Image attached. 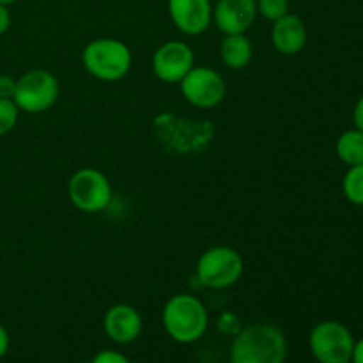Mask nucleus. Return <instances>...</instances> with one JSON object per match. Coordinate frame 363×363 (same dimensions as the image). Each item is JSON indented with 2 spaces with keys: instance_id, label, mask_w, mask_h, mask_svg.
Segmentation results:
<instances>
[{
  "instance_id": "nucleus-1",
  "label": "nucleus",
  "mask_w": 363,
  "mask_h": 363,
  "mask_svg": "<svg viewBox=\"0 0 363 363\" xmlns=\"http://www.w3.org/2000/svg\"><path fill=\"white\" fill-rule=\"evenodd\" d=\"M229 358L230 363H286V335L269 323L248 325L234 335Z\"/></svg>"
},
{
  "instance_id": "nucleus-2",
  "label": "nucleus",
  "mask_w": 363,
  "mask_h": 363,
  "mask_svg": "<svg viewBox=\"0 0 363 363\" xmlns=\"http://www.w3.org/2000/svg\"><path fill=\"white\" fill-rule=\"evenodd\" d=\"M162 321L170 339L179 344H191L206 333L209 315L197 296L176 294L163 307Z\"/></svg>"
},
{
  "instance_id": "nucleus-3",
  "label": "nucleus",
  "mask_w": 363,
  "mask_h": 363,
  "mask_svg": "<svg viewBox=\"0 0 363 363\" xmlns=\"http://www.w3.org/2000/svg\"><path fill=\"white\" fill-rule=\"evenodd\" d=\"M131 60L130 48L123 41L112 38L94 39L82 53L85 69L103 82H117L126 77Z\"/></svg>"
},
{
  "instance_id": "nucleus-4",
  "label": "nucleus",
  "mask_w": 363,
  "mask_h": 363,
  "mask_svg": "<svg viewBox=\"0 0 363 363\" xmlns=\"http://www.w3.org/2000/svg\"><path fill=\"white\" fill-rule=\"evenodd\" d=\"M155 131L165 147L174 149L181 155L202 151L211 142L215 133L211 123L179 119L174 113L160 116L155 121Z\"/></svg>"
},
{
  "instance_id": "nucleus-5",
  "label": "nucleus",
  "mask_w": 363,
  "mask_h": 363,
  "mask_svg": "<svg viewBox=\"0 0 363 363\" xmlns=\"http://www.w3.org/2000/svg\"><path fill=\"white\" fill-rule=\"evenodd\" d=\"M243 259L230 247H213L199 257L197 279L209 289H227L243 277Z\"/></svg>"
},
{
  "instance_id": "nucleus-6",
  "label": "nucleus",
  "mask_w": 363,
  "mask_h": 363,
  "mask_svg": "<svg viewBox=\"0 0 363 363\" xmlns=\"http://www.w3.org/2000/svg\"><path fill=\"white\" fill-rule=\"evenodd\" d=\"M59 82L46 69H30L16 80L13 101L27 113H43L55 105L59 98Z\"/></svg>"
},
{
  "instance_id": "nucleus-7",
  "label": "nucleus",
  "mask_w": 363,
  "mask_h": 363,
  "mask_svg": "<svg viewBox=\"0 0 363 363\" xmlns=\"http://www.w3.org/2000/svg\"><path fill=\"white\" fill-rule=\"evenodd\" d=\"M67 195L77 209L84 213L105 211L112 202L108 177L99 170L85 167L77 170L67 183Z\"/></svg>"
},
{
  "instance_id": "nucleus-8",
  "label": "nucleus",
  "mask_w": 363,
  "mask_h": 363,
  "mask_svg": "<svg viewBox=\"0 0 363 363\" xmlns=\"http://www.w3.org/2000/svg\"><path fill=\"white\" fill-rule=\"evenodd\" d=\"M308 346L319 363H350L354 339L339 321H323L312 328Z\"/></svg>"
},
{
  "instance_id": "nucleus-9",
  "label": "nucleus",
  "mask_w": 363,
  "mask_h": 363,
  "mask_svg": "<svg viewBox=\"0 0 363 363\" xmlns=\"http://www.w3.org/2000/svg\"><path fill=\"white\" fill-rule=\"evenodd\" d=\"M179 84L184 99L197 108L218 106L227 94V85L222 74L206 66L191 67Z\"/></svg>"
},
{
  "instance_id": "nucleus-10",
  "label": "nucleus",
  "mask_w": 363,
  "mask_h": 363,
  "mask_svg": "<svg viewBox=\"0 0 363 363\" xmlns=\"http://www.w3.org/2000/svg\"><path fill=\"white\" fill-rule=\"evenodd\" d=\"M194 66V50L183 41L165 43L152 55V71L165 84H179Z\"/></svg>"
},
{
  "instance_id": "nucleus-11",
  "label": "nucleus",
  "mask_w": 363,
  "mask_h": 363,
  "mask_svg": "<svg viewBox=\"0 0 363 363\" xmlns=\"http://www.w3.org/2000/svg\"><path fill=\"white\" fill-rule=\"evenodd\" d=\"M257 16V0H218L213 7V20L225 35L245 34Z\"/></svg>"
},
{
  "instance_id": "nucleus-12",
  "label": "nucleus",
  "mask_w": 363,
  "mask_h": 363,
  "mask_svg": "<svg viewBox=\"0 0 363 363\" xmlns=\"http://www.w3.org/2000/svg\"><path fill=\"white\" fill-rule=\"evenodd\" d=\"M169 14L177 30L199 35L213 21V4L211 0H169Z\"/></svg>"
},
{
  "instance_id": "nucleus-13",
  "label": "nucleus",
  "mask_w": 363,
  "mask_h": 363,
  "mask_svg": "<svg viewBox=\"0 0 363 363\" xmlns=\"http://www.w3.org/2000/svg\"><path fill=\"white\" fill-rule=\"evenodd\" d=\"M103 330L116 344H131L142 333V315L131 305L117 303L106 311Z\"/></svg>"
},
{
  "instance_id": "nucleus-14",
  "label": "nucleus",
  "mask_w": 363,
  "mask_h": 363,
  "mask_svg": "<svg viewBox=\"0 0 363 363\" xmlns=\"http://www.w3.org/2000/svg\"><path fill=\"white\" fill-rule=\"evenodd\" d=\"M273 23L275 25L272 30V41L277 52L291 57L303 50L307 43V27L300 16L287 13Z\"/></svg>"
},
{
  "instance_id": "nucleus-15",
  "label": "nucleus",
  "mask_w": 363,
  "mask_h": 363,
  "mask_svg": "<svg viewBox=\"0 0 363 363\" xmlns=\"http://www.w3.org/2000/svg\"><path fill=\"white\" fill-rule=\"evenodd\" d=\"M220 57L230 69H243L254 57V46L245 34H230L220 45Z\"/></svg>"
},
{
  "instance_id": "nucleus-16",
  "label": "nucleus",
  "mask_w": 363,
  "mask_h": 363,
  "mask_svg": "<svg viewBox=\"0 0 363 363\" xmlns=\"http://www.w3.org/2000/svg\"><path fill=\"white\" fill-rule=\"evenodd\" d=\"M337 156L346 165L354 167L363 163V131L350 130L342 133L337 140Z\"/></svg>"
},
{
  "instance_id": "nucleus-17",
  "label": "nucleus",
  "mask_w": 363,
  "mask_h": 363,
  "mask_svg": "<svg viewBox=\"0 0 363 363\" xmlns=\"http://www.w3.org/2000/svg\"><path fill=\"white\" fill-rule=\"evenodd\" d=\"M342 190L347 201L357 206H363V163L350 167L347 174L344 176Z\"/></svg>"
},
{
  "instance_id": "nucleus-18",
  "label": "nucleus",
  "mask_w": 363,
  "mask_h": 363,
  "mask_svg": "<svg viewBox=\"0 0 363 363\" xmlns=\"http://www.w3.org/2000/svg\"><path fill=\"white\" fill-rule=\"evenodd\" d=\"M20 116V108L13 99H0V137L14 130Z\"/></svg>"
},
{
  "instance_id": "nucleus-19",
  "label": "nucleus",
  "mask_w": 363,
  "mask_h": 363,
  "mask_svg": "<svg viewBox=\"0 0 363 363\" xmlns=\"http://www.w3.org/2000/svg\"><path fill=\"white\" fill-rule=\"evenodd\" d=\"M289 13V0H257V14L269 21H277Z\"/></svg>"
},
{
  "instance_id": "nucleus-20",
  "label": "nucleus",
  "mask_w": 363,
  "mask_h": 363,
  "mask_svg": "<svg viewBox=\"0 0 363 363\" xmlns=\"http://www.w3.org/2000/svg\"><path fill=\"white\" fill-rule=\"evenodd\" d=\"M91 363H131L128 360V357H124L123 353L113 350H103L92 358Z\"/></svg>"
},
{
  "instance_id": "nucleus-21",
  "label": "nucleus",
  "mask_w": 363,
  "mask_h": 363,
  "mask_svg": "<svg viewBox=\"0 0 363 363\" xmlns=\"http://www.w3.org/2000/svg\"><path fill=\"white\" fill-rule=\"evenodd\" d=\"M218 330L227 335H236L240 332V319L234 318L233 314H223L218 321Z\"/></svg>"
},
{
  "instance_id": "nucleus-22",
  "label": "nucleus",
  "mask_w": 363,
  "mask_h": 363,
  "mask_svg": "<svg viewBox=\"0 0 363 363\" xmlns=\"http://www.w3.org/2000/svg\"><path fill=\"white\" fill-rule=\"evenodd\" d=\"M16 91V80L9 74H0V99H13Z\"/></svg>"
},
{
  "instance_id": "nucleus-23",
  "label": "nucleus",
  "mask_w": 363,
  "mask_h": 363,
  "mask_svg": "<svg viewBox=\"0 0 363 363\" xmlns=\"http://www.w3.org/2000/svg\"><path fill=\"white\" fill-rule=\"evenodd\" d=\"M11 27V13L6 4H0V35L6 34Z\"/></svg>"
},
{
  "instance_id": "nucleus-24",
  "label": "nucleus",
  "mask_w": 363,
  "mask_h": 363,
  "mask_svg": "<svg viewBox=\"0 0 363 363\" xmlns=\"http://www.w3.org/2000/svg\"><path fill=\"white\" fill-rule=\"evenodd\" d=\"M9 346H11L9 333H7V330L0 325V358L6 357L7 351H9Z\"/></svg>"
},
{
  "instance_id": "nucleus-25",
  "label": "nucleus",
  "mask_w": 363,
  "mask_h": 363,
  "mask_svg": "<svg viewBox=\"0 0 363 363\" xmlns=\"http://www.w3.org/2000/svg\"><path fill=\"white\" fill-rule=\"evenodd\" d=\"M353 121H354V126H357V130L363 131V96L358 99L357 106H354Z\"/></svg>"
},
{
  "instance_id": "nucleus-26",
  "label": "nucleus",
  "mask_w": 363,
  "mask_h": 363,
  "mask_svg": "<svg viewBox=\"0 0 363 363\" xmlns=\"http://www.w3.org/2000/svg\"><path fill=\"white\" fill-rule=\"evenodd\" d=\"M351 362L353 363H363V339L354 342L353 354H351Z\"/></svg>"
},
{
  "instance_id": "nucleus-27",
  "label": "nucleus",
  "mask_w": 363,
  "mask_h": 363,
  "mask_svg": "<svg viewBox=\"0 0 363 363\" xmlns=\"http://www.w3.org/2000/svg\"><path fill=\"white\" fill-rule=\"evenodd\" d=\"M18 0H0V4H6V6H11V4H16Z\"/></svg>"
},
{
  "instance_id": "nucleus-28",
  "label": "nucleus",
  "mask_w": 363,
  "mask_h": 363,
  "mask_svg": "<svg viewBox=\"0 0 363 363\" xmlns=\"http://www.w3.org/2000/svg\"><path fill=\"white\" fill-rule=\"evenodd\" d=\"M85 363H91V362H85Z\"/></svg>"
}]
</instances>
